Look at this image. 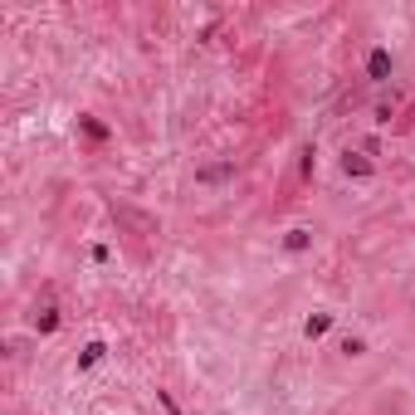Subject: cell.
I'll use <instances>...</instances> for the list:
<instances>
[{"label":"cell","mask_w":415,"mask_h":415,"mask_svg":"<svg viewBox=\"0 0 415 415\" xmlns=\"http://www.w3.org/2000/svg\"><path fill=\"white\" fill-rule=\"evenodd\" d=\"M367 74L381 84V79L391 74V54H386V49H371V59H367Z\"/></svg>","instance_id":"cell-1"},{"label":"cell","mask_w":415,"mask_h":415,"mask_svg":"<svg viewBox=\"0 0 415 415\" xmlns=\"http://www.w3.org/2000/svg\"><path fill=\"white\" fill-rule=\"evenodd\" d=\"M342 171H347V176H371V162L357 157V152H347V157H342Z\"/></svg>","instance_id":"cell-2"},{"label":"cell","mask_w":415,"mask_h":415,"mask_svg":"<svg viewBox=\"0 0 415 415\" xmlns=\"http://www.w3.org/2000/svg\"><path fill=\"white\" fill-rule=\"evenodd\" d=\"M327 327H332V317H327V312H317V317H308V327H303V332H308V337H322Z\"/></svg>","instance_id":"cell-3"},{"label":"cell","mask_w":415,"mask_h":415,"mask_svg":"<svg viewBox=\"0 0 415 415\" xmlns=\"http://www.w3.org/2000/svg\"><path fill=\"white\" fill-rule=\"evenodd\" d=\"M103 352H107L103 342H88V347H84V357H79V367H93V362H98Z\"/></svg>","instance_id":"cell-4"},{"label":"cell","mask_w":415,"mask_h":415,"mask_svg":"<svg viewBox=\"0 0 415 415\" xmlns=\"http://www.w3.org/2000/svg\"><path fill=\"white\" fill-rule=\"evenodd\" d=\"M34 322H39V332H54V327H59V317H54V308H44L39 317H34Z\"/></svg>","instance_id":"cell-5"},{"label":"cell","mask_w":415,"mask_h":415,"mask_svg":"<svg viewBox=\"0 0 415 415\" xmlns=\"http://www.w3.org/2000/svg\"><path fill=\"white\" fill-rule=\"evenodd\" d=\"M308 244V230H289V249H303Z\"/></svg>","instance_id":"cell-6"}]
</instances>
